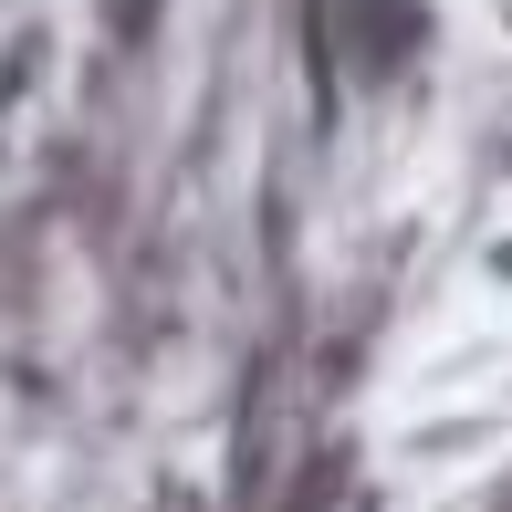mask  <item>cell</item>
Listing matches in <instances>:
<instances>
[{"label": "cell", "mask_w": 512, "mask_h": 512, "mask_svg": "<svg viewBox=\"0 0 512 512\" xmlns=\"http://www.w3.org/2000/svg\"><path fill=\"white\" fill-rule=\"evenodd\" d=\"M429 42H439L429 0H324V53H335V74L366 84V95L408 84L418 63H429Z\"/></svg>", "instance_id": "6da1fadb"}]
</instances>
